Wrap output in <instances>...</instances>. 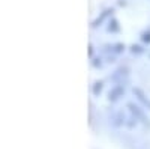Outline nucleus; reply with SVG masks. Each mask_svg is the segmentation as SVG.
Segmentation results:
<instances>
[{
	"label": "nucleus",
	"mask_w": 150,
	"mask_h": 149,
	"mask_svg": "<svg viewBox=\"0 0 150 149\" xmlns=\"http://www.w3.org/2000/svg\"><path fill=\"white\" fill-rule=\"evenodd\" d=\"M123 93H125V88H123V84H116V86H112L111 88V91H110V93H108V101H111V103H116V101H119L120 99V96H123Z\"/></svg>",
	"instance_id": "obj_1"
},
{
	"label": "nucleus",
	"mask_w": 150,
	"mask_h": 149,
	"mask_svg": "<svg viewBox=\"0 0 150 149\" xmlns=\"http://www.w3.org/2000/svg\"><path fill=\"white\" fill-rule=\"evenodd\" d=\"M128 108L132 111V115L135 116V119H140V120L144 123V125H149V127H150V120H149V118H146V115L140 110L138 106H135L134 103H129V104H128Z\"/></svg>",
	"instance_id": "obj_2"
},
{
	"label": "nucleus",
	"mask_w": 150,
	"mask_h": 149,
	"mask_svg": "<svg viewBox=\"0 0 150 149\" xmlns=\"http://www.w3.org/2000/svg\"><path fill=\"white\" fill-rule=\"evenodd\" d=\"M111 123L114 127H122L126 123V118H125V115L122 113V111H117V113H114L111 116Z\"/></svg>",
	"instance_id": "obj_3"
},
{
	"label": "nucleus",
	"mask_w": 150,
	"mask_h": 149,
	"mask_svg": "<svg viewBox=\"0 0 150 149\" xmlns=\"http://www.w3.org/2000/svg\"><path fill=\"white\" fill-rule=\"evenodd\" d=\"M123 77H128V68H119L114 74L111 76L112 81H119L120 84L123 83Z\"/></svg>",
	"instance_id": "obj_4"
},
{
	"label": "nucleus",
	"mask_w": 150,
	"mask_h": 149,
	"mask_svg": "<svg viewBox=\"0 0 150 149\" xmlns=\"http://www.w3.org/2000/svg\"><path fill=\"white\" fill-rule=\"evenodd\" d=\"M132 91H134V93L137 95V98H138L140 101H141V103H143V104H144V106H146L149 110H150V99L146 96V93H144V92H143L140 88H134Z\"/></svg>",
	"instance_id": "obj_5"
},
{
	"label": "nucleus",
	"mask_w": 150,
	"mask_h": 149,
	"mask_svg": "<svg viewBox=\"0 0 150 149\" xmlns=\"http://www.w3.org/2000/svg\"><path fill=\"white\" fill-rule=\"evenodd\" d=\"M111 14H112V9H111V8L105 9V11L102 12V14H101V17H98V18H96V20L93 21V24H92V27H98L99 24H101V23H102L104 20H107V18H108V17H110Z\"/></svg>",
	"instance_id": "obj_6"
},
{
	"label": "nucleus",
	"mask_w": 150,
	"mask_h": 149,
	"mask_svg": "<svg viewBox=\"0 0 150 149\" xmlns=\"http://www.w3.org/2000/svg\"><path fill=\"white\" fill-rule=\"evenodd\" d=\"M120 30V26H119V23L116 18H111V21L108 23V26H107V32L108 33H117Z\"/></svg>",
	"instance_id": "obj_7"
},
{
	"label": "nucleus",
	"mask_w": 150,
	"mask_h": 149,
	"mask_svg": "<svg viewBox=\"0 0 150 149\" xmlns=\"http://www.w3.org/2000/svg\"><path fill=\"white\" fill-rule=\"evenodd\" d=\"M125 51V44L123 42H117V44H112V54H120Z\"/></svg>",
	"instance_id": "obj_8"
},
{
	"label": "nucleus",
	"mask_w": 150,
	"mask_h": 149,
	"mask_svg": "<svg viewBox=\"0 0 150 149\" xmlns=\"http://www.w3.org/2000/svg\"><path fill=\"white\" fill-rule=\"evenodd\" d=\"M102 88H104V83L102 81H96L95 83V86H93V95H99L101 93V91H102Z\"/></svg>",
	"instance_id": "obj_9"
},
{
	"label": "nucleus",
	"mask_w": 150,
	"mask_h": 149,
	"mask_svg": "<svg viewBox=\"0 0 150 149\" xmlns=\"http://www.w3.org/2000/svg\"><path fill=\"white\" fill-rule=\"evenodd\" d=\"M131 51H132V54H141V53H144V48L141 45H132Z\"/></svg>",
	"instance_id": "obj_10"
},
{
	"label": "nucleus",
	"mask_w": 150,
	"mask_h": 149,
	"mask_svg": "<svg viewBox=\"0 0 150 149\" xmlns=\"http://www.w3.org/2000/svg\"><path fill=\"white\" fill-rule=\"evenodd\" d=\"M141 39H143V42H146V44H150V32H146V33H143Z\"/></svg>",
	"instance_id": "obj_11"
}]
</instances>
